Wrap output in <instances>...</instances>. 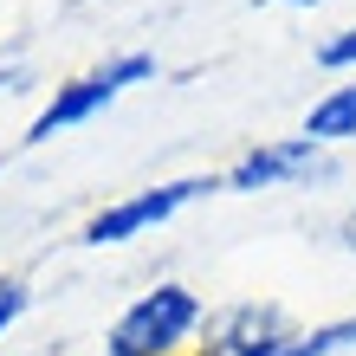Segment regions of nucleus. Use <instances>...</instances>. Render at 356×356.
I'll use <instances>...</instances> for the list:
<instances>
[{"mask_svg":"<svg viewBox=\"0 0 356 356\" xmlns=\"http://www.w3.org/2000/svg\"><path fill=\"white\" fill-rule=\"evenodd\" d=\"M195 318H201L195 291L156 285L149 298H136V305L117 318V330H111V356H175L181 337L195 330Z\"/></svg>","mask_w":356,"mask_h":356,"instance_id":"obj_1","label":"nucleus"},{"mask_svg":"<svg viewBox=\"0 0 356 356\" xmlns=\"http://www.w3.org/2000/svg\"><path fill=\"white\" fill-rule=\"evenodd\" d=\"M136 78H149V58H117V65L78 78L72 91H58V97L46 104V117L33 123V136H52V130H65V123H85L91 111H104V104H111L123 85H136Z\"/></svg>","mask_w":356,"mask_h":356,"instance_id":"obj_2","label":"nucleus"},{"mask_svg":"<svg viewBox=\"0 0 356 356\" xmlns=\"http://www.w3.org/2000/svg\"><path fill=\"white\" fill-rule=\"evenodd\" d=\"M201 188H214V181H169V188H156V195H136V201H123V207H111V214H97V220L85 227V240H91V246H111V240H130V234H143V227H156V220H169L175 207L188 201V195H201Z\"/></svg>","mask_w":356,"mask_h":356,"instance_id":"obj_3","label":"nucleus"},{"mask_svg":"<svg viewBox=\"0 0 356 356\" xmlns=\"http://www.w3.org/2000/svg\"><path fill=\"white\" fill-rule=\"evenodd\" d=\"M311 169V143H272V149H253L240 162L234 175H227V188H272V181H285V175H305Z\"/></svg>","mask_w":356,"mask_h":356,"instance_id":"obj_4","label":"nucleus"},{"mask_svg":"<svg viewBox=\"0 0 356 356\" xmlns=\"http://www.w3.org/2000/svg\"><path fill=\"white\" fill-rule=\"evenodd\" d=\"M207 356H285L279 311H240V318L220 330V343L207 350Z\"/></svg>","mask_w":356,"mask_h":356,"instance_id":"obj_5","label":"nucleus"},{"mask_svg":"<svg viewBox=\"0 0 356 356\" xmlns=\"http://www.w3.org/2000/svg\"><path fill=\"white\" fill-rule=\"evenodd\" d=\"M343 136H356V85L330 91L318 111L305 117V143H311V149H318V143H343Z\"/></svg>","mask_w":356,"mask_h":356,"instance_id":"obj_6","label":"nucleus"},{"mask_svg":"<svg viewBox=\"0 0 356 356\" xmlns=\"http://www.w3.org/2000/svg\"><path fill=\"white\" fill-rule=\"evenodd\" d=\"M350 343H356V318H343V324H324V330H311V337L285 343V356H330V350H350Z\"/></svg>","mask_w":356,"mask_h":356,"instance_id":"obj_7","label":"nucleus"},{"mask_svg":"<svg viewBox=\"0 0 356 356\" xmlns=\"http://www.w3.org/2000/svg\"><path fill=\"white\" fill-rule=\"evenodd\" d=\"M318 58H324V65H356V26H350L343 39H330V46H324Z\"/></svg>","mask_w":356,"mask_h":356,"instance_id":"obj_8","label":"nucleus"},{"mask_svg":"<svg viewBox=\"0 0 356 356\" xmlns=\"http://www.w3.org/2000/svg\"><path fill=\"white\" fill-rule=\"evenodd\" d=\"M19 311H26V291H19V285L7 279V285H0V330H7V324L19 318Z\"/></svg>","mask_w":356,"mask_h":356,"instance_id":"obj_9","label":"nucleus"}]
</instances>
